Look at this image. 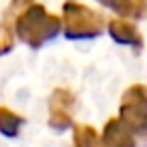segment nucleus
Returning <instances> with one entry per match:
<instances>
[{
	"label": "nucleus",
	"instance_id": "1",
	"mask_svg": "<svg viewBox=\"0 0 147 147\" xmlns=\"http://www.w3.org/2000/svg\"><path fill=\"white\" fill-rule=\"evenodd\" d=\"M14 32L30 49H40L45 42L53 40L61 32V20L59 16L51 14L42 4L32 2L20 14H16Z\"/></svg>",
	"mask_w": 147,
	"mask_h": 147
},
{
	"label": "nucleus",
	"instance_id": "2",
	"mask_svg": "<svg viewBox=\"0 0 147 147\" xmlns=\"http://www.w3.org/2000/svg\"><path fill=\"white\" fill-rule=\"evenodd\" d=\"M119 119L131 129L137 143L147 147V87L131 85L119 105Z\"/></svg>",
	"mask_w": 147,
	"mask_h": 147
},
{
	"label": "nucleus",
	"instance_id": "7",
	"mask_svg": "<svg viewBox=\"0 0 147 147\" xmlns=\"http://www.w3.org/2000/svg\"><path fill=\"white\" fill-rule=\"evenodd\" d=\"M73 145L75 147H103L101 135L97 133V129L85 123H79L73 127Z\"/></svg>",
	"mask_w": 147,
	"mask_h": 147
},
{
	"label": "nucleus",
	"instance_id": "5",
	"mask_svg": "<svg viewBox=\"0 0 147 147\" xmlns=\"http://www.w3.org/2000/svg\"><path fill=\"white\" fill-rule=\"evenodd\" d=\"M101 145L103 147H137V139L131 133V129L119 119L113 117L105 123L101 133Z\"/></svg>",
	"mask_w": 147,
	"mask_h": 147
},
{
	"label": "nucleus",
	"instance_id": "3",
	"mask_svg": "<svg viewBox=\"0 0 147 147\" xmlns=\"http://www.w3.org/2000/svg\"><path fill=\"white\" fill-rule=\"evenodd\" d=\"M63 24L67 38H95L103 30V16L83 4L67 2L63 6Z\"/></svg>",
	"mask_w": 147,
	"mask_h": 147
},
{
	"label": "nucleus",
	"instance_id": "8",
	"mask_svg": "<svg viewBox=\"0 0 147 147\" xmlns=\"http://www.w3.org/2000/svg\"><path fill=\"white\" fill-rule=\"evenodd\" d=\"M22 125L24 119L18 113L10 111L8 107H0V133L4 137H16Z\"/></svg>",
	"mask_w": 147,
	"mask_h": 147
},
{
	"label": "nucleus",
	"instance_id": "6",
	"mask_svg": "<svg viewBox=\"0 0 147 147\" xmlns=\"http://www.w3.org/2000/svg\"><path fill=\"white\" fill-rule=\"evenodd\" d=\"M109 32H111V36H113L117 42H121V45H131V47H141V45H143L139 30H137L133 24L125 22V20H113V22L109 24Z\"/></svg>",
	"mask_w": 147,
	"mask_h": 147
},
{
	"label": "nucleus",
	"instance_id": "10",
	"mask_svg": "<svg viewBox=\"0 0 147 147\" xmlns=\"http://www.w3.org/2000/svg\"><path fill=\"white\" fill-rule=\"evenodd\" d=\"M32 4V0H10V6H8V10H6V14L8 16H14V14H20L26 6H30Z\"/></svg>",
	"mask_w": 147,
	"mask_h": 147
},
{
	"label": "nucleus",
	"instance_id": "4",
	"mask_svg": "<svg viewBox=\"0 0 147 147\" xmlns=\"http://www.w3.org/2000/svg\"><path fill=\"white\" fill-rule=\"evenodd\" d=\"M75 95L65 87H57L49 99V125L57 131H65L73 125Z\"/></svg>",
	"mask_w": 147,
	"mask_h": 147
},
{
	"label": "nucleus",
	"instance_id": "9",
	"mask_svg": "<svg viewBox=\"0 0 147 147\" xmlns=\"http://www.w3.org/2000/svg\"><path fill=\"white\" fill-rule=\"evenodd\" d=\"M14 47V32L6 22H0V57L10 53Z\"/></svg>",
	"mask_w": 147,
	"mask_h": 147
}]
</instances>
